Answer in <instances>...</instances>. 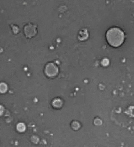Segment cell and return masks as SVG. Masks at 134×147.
<instances>
[{"label": "cell", "instance_id": "1", "mask_svg": "<svg viewBox=\"0 0 134 147\" xmlns=\"http://www.w3.org/2000/svg\"><path fill=\"white\" fill-rule=\"evenodd\" d=\"M106 38L107 42L111 46L117 47L124 42V34L120 29L112 28L107 32Z\"/></svg>", "mask_w": 134, "mask_h": 147}, {"label": "cell", "instance_id": "2", "mask_svg": "<svg viewBox=\"0 0 134 147\" xmlns=\"http://www.w3.org/2000/svg\"><path fill=\"white\" fill-rule=\"evenodd\" d=\"M37 26L29 23L24 28V33L25 36L28 38H31L36 36L37 34Z\"/></svg>", "mask_w": 134, "mask_h": 147}, {"label": "cell", "instance_id": "3", "mask_svg": "<svg viewBox=\"0 0 134 147\" xmlns=\"http://www.w3.org/2000/svg\"><path fill=\"white\" fill-rule=\"evenodd\" d=\"M45 73L50 77L55 76L58 73V68L54 63H49L46 67Z\"/></svg>", "mask_w": 134, "mask_h": 147}]
</instances>
